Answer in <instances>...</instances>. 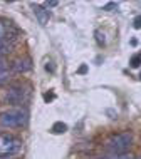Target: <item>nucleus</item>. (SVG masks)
<instances>
[{"label":"nucleus","mask_w":141,"mask_h":159,"mask_svg":"<svg viewBox=\"0 0 141 159\" xmlns=\"http://www.w3.org/2000/svg\"><path fill=\"white\" fill-rule=\"evenodd\" d=\"M59 5V2H55V0H50V2H45V7H55Z\"/></svg>","instance_id":"13"},{"label":"nucleus","mask_w":141,"mask_h":159,"mask_svg":"<svg viewBox=\"0 0 141 159\" xmlns=\"http://www.w3.org/2000/svg\"><path fill=\"white\" fill-rule=\"evenodd\" d=\"M8 77H10V74H8V70H0V85L5 84L8 80Z\"/></svg>","instance_id":"10"},{"label":"nucleus","mask_w":141,"mask_h":159,"mask_svg":"<svg viewBox=\"0 0 141 159\" xmlns=\"http://www.w3.org/2000/svg\"><path fill=\"white\" fill-rule=\"evenodd\" d=\"M34 14H35L37 20H39L40 25H45L47 22H49L50 19V12L47 10L45 7H40V5H34Z\"/></svg>","instance_id":"6"},{"label":"nucleus","mask_w":141,"mask_h":159,"mask_svg":"<svg viewBox=\"0 0 141 159\" xmlns=\"http://www.w3.org/2000/svg\"><path fill=\"white\" fill-rule=\"evenodd\" d=\"M131 144H133V134L129 131H125L111 136L106 143V149L113 156H118V154H126V151L131 148Z\"/></svg>","instance_id":"1"},{"label":"nucleus","mask_w":141,"mask_h":159,"mask_svg":"<svg viewBox=\"0 0 141 159\" xmlns=\"http://www.w3.org/2000/svg\"><path fill=\"white\" fill-rule=\"evenodd\" d=\"M139 79H141V74H139Z\"/></svg>","instance_id":"18"},{"label":"nucleus","mask_w":141,"mask_h":159,"mask_svg":"<svg viewBox=\"0 0 141 159\" xmlns=\"http://www.w3.org/2000/svg\"><path fill=\"white\" fill-rule=\"evenodd\" d=\"M50 131L54 132V134H64V132L67 131V126L64 122H54L52 124V129Z\"/></svg>","instance_id":"7"},{"label":"nucleus","mask_w":141,"mask_h":159,"mask_svg":"<svg viewBox=\"0 0 141 159\" xmlns=\"http://www.w3.org/2000/svg\"><path fill=\"white\" fill-rule=\"evenodd\" d=\"M12 69L19 74H24V72H29L32 69V61L31 59H19L12 64Z\"/></svg>","instance_id":"5"},{"label":"nucleus","mask_w":141,"mask_h":159,"mask_svg":"<svg viewBox=\"0 0 141 159\" xmlns=\"http://www.w3.org/2000/svg\"><path fill=\"white\" fill-rule=\"evenodd\" d=\"M86 70H87V67H86V66H82V67L79 69V74H84V72H86Z\"/></svg>","instance_id":"15"},{"label":"nucleus","mask_w":141,"mask_h":159,"mask_svg":"<svg viewBox=\"0 0 141 159\" xmlns=\"http://www.w3.org/2000/svg\"><path fill=\"white\" fill-rule=\"evenodd\" d=\"M17 35H19V30L10 22L0 20V40H7V39L14 40V39H17Z\"/></svg>","instance_id":"4"},{"label":"nucleus","mask_w":141,"mask_h":159,"mask_svg":"<svg viewBox=\"0 0 141 159\" xmlns=\"http://www.w3.org/2000/svg\"><path fill=\"white\" fill-rule=\"evenodd\" d=\"M114 7H116V3H109V5L104 7V10H109V8H114Z\"/></svg>","instance_id":"14"},{"label":"nucleus","mask_w":141,"mask_h":159,"mask_svg":"<svg viewBox=\"0 0 141 159\" xmlns=\"http://www.w3.org/2000/svg\"><path fill=\"white\" fill-rule=\"evenodd\" d=\"M7 67H8V66H7V62H5V61H2V59H0V70H8Z\"/></svg>","instance_id":"12"},{"label":"nucleus","mask_w":141,"mask_h":159,"mask_svg":"<svg viewBox=\"0 0 141 159\" xmlns=\"http://www.w3.org/2000/svg\"><path fill=\"white\" fill-rule=\"evenodd\" d=\"M29 116L24 109H10L0 114V126L7 127V129H14V127H22L27 124Z\"/></svg>","instance_id":"2"},{"label":"nucleus","mask_w":141,"mask_h":159,"mask_svg":"<svg viewBox=\"0 0 141 159\" xmlns=\"http://www.w3.org/2000/svg\"><path fill=\"white\" fill-rule=\"evenodd\" d=\"M5 99L8 101V104H14V106H24L29 102L31 99V92L27 91V87L22 84H15L10 85L8 91L5 94Z\"/></svg>","instance_id":"3"},{"label":"nucleus","mask_w":141,"mask_h":159,"mask_svg":"<svg viewBox=\"0 0 141 159\" xmlns=\"http://www.w3.org/2000/svg\"><path fill=\"white\" fill-rule=\"evenodd\" d=\"M0 159H15V157H8V156H0Z\"/></svg>","instance_id":"16"},{"label":"nucleus","mask_w":141,"mask_h":159,"mask_svg":"<svg viewBox=\"0 0 141 159\" xmlns=\"http://www.w3.org/2000/svg\"><path fill=\"white\" fill-rule=\"evenodd\" d=\"M129 66L133 67V69H138V67L141 66V55H139V54H136V55H133V57H131Z\"/></svg>","instance_id":"9"},{"label":"nucleus","mask_w":141,"mask_h":159,"mask_svg":"<svg viewBox=\"0 0 141 159\" xmlns=\"http://www.w3.org/2000/svg\"><path fill=\"white\" fill-rule=\"evenodd\" d=\"M10 50H12V44H10V42L0 40V57H2V55H5V54H8Z\"/></svg>","instance_id":"8"},{"label":"nucleus","mask_w":141,"mask_h":159,"mask_svg":"<svg viewBox=\"0 0 141 159\" xmlns=\"http://www.w3.org/2000/svg\"><path fill=\"white\" fill-rule=\"evenodd\" d=\"M2 144H3V136H0V148H2Z\"/></svg>","instance_id":"17"},{"label":"nucleus","mask_w":141,"mask_h":159,"mask_svg":"<svg viewBox=\"0 0 141 159\" xmlns=\"http://www.w3.org/2000/svg\"><path fill=\"white\" fill-rule=\"evenodd\" d=\"M133 27H134V29H141V15H136V17H134Z\"/></svg>","instance_id":"11"}]
</instances>
